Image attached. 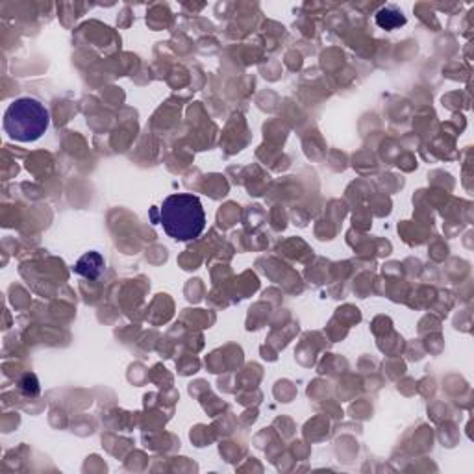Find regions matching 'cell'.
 <instances>
[{
    "mask_svg": "<svg viewBox=\"0 0 474 474\" xmlns=\"http://www.w3.org/2000/svg\"><path fill=\"white\" fill-rule=\"evenodd\" d=\"M160 224L177 241H191L206 228V213L199 197L177 193L167 197L160 208Z\"/></svg>",
    "mask_w": 474,
    "mask_h": 474,
    "instance_id": "cell-1",
    "label": "cell"
},
{
    "mask_svg": "<svg viewBox=\"0 0 474 474\" xmlns=\"http://www.w3.org/2000/svg\"><path fill=\"white\" fill-rule=\"evenodd\" d=\"M376 24L384 30H395V28L406 24V17L395 8H384L376 13Z\"/></svg>",
    "mask_w": 474,
    "mask_h": 474,
    "instance_id": "cell-4",
    "label": "cell"
},
{
    "mask_svg": "<svg viewBox=\"0 0 474 474\" xmlns=\"http://www.w3.org/2000/svg\"><path fill=\"white\" fill-rule=\"evenodd\" d=\"M104 270V258L99 252H88L85 256L78 259V263L74 265V272L85 276L89 280L99 278Z\"/></svg>",
    "mask_w": 474,
    "mask_h": 474,
    "instance_id": "cell-3",
    "label": "cell"
},
{
    "mask_svg": "<svg viewBox=\"0 0 474 474\" xmlns=\"http://www.w3.org/2000/svg\"><path fill=\"white\" fill-rule=\"evenodd\" d=\"M19 389H21V393H24V395H30V397L38 395L39 393L38 378H35L33 375H26L21 380V384H19Z\"/></svg>",
    "mask_w": 474,
    "mask_h": 474,
    "instance_id": "cell-5",
    "label": "cell"
},
{
    "mask_svg": "<svg viewBox=\"0 0 474 474\" xmlns=\"http://www.w3.org/2000/svg\"><path fill=\"white\" fill-rule=\"evenodd\" d=\"M50 124L49 110L38 99L22 97L11 102L4 113V130L13 141L32 143L38 141Z\"/></svg>",
    "mask_w": 474,
    "mask_h": 474,
    "instance_id": "cell-2",
    "label": "cell"
}]
</instances>
